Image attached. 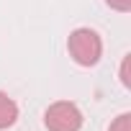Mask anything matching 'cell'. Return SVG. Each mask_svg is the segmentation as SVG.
<instances>
[{"instance_id": "cell-6", "label": "cell", "mask_w": 131, "mask_h": 131, "mask_svg": "<svg viewBox=\"0 0 131 131\" xmlns=\"http://www.w3.org/2000/svg\"><path fill=\"white\" fill-rule=\"evenodd\" d=\"M105 3H108L113 10H118V13H128V10H131V0H105Z\"/></svg>"}, {"instance_id": "cell-1", "label": "cell", "mask_w": 131, "mask_h": 131, "mask_svg": "<svg viewBox=\"0 0 131 131\" xmlns=\"http://www.w3.org/2000/svg\"><path fill=\"white\" fill-rule=\"evenodd\" d=\"M67 49L80 67H93L103 57V41L93 28H75L67 39Z\"/></svg>"}, {"instance_id": "cell-4", "label": "cell", "mask_w": 131, "mask_h": 131, "mask_svg": "<svg viewBox=\"0 0 131 131\" xmlns=\"http://www.w3.org/2000/svg\"><path fill=\"white\" fill-rule=\"evenodd\" d=\"M111 131H131V113H121L111 123Z\"/></svg>"}, {"instance_id": "cell-3", "label": "cell", "mask_w": 131, "mask_h": 131, "mask_svg": "<svg viewBox=\"0 0 131 131\" xmlns=\"http://www.w3.org/2000/svg\"><path fill=\"white\" fill-rule=\"evenodd\" d=\"M18 121V105L13 98H8V93H0V131L10 128Z\"/></svg>"}, {"instance_id": "cell-5", "label": "cell", "mask_w": 131, "mask_h": 131, "mask_svg": "<svg viewBox=\"0 0 131 131\" xmlns=\"http://www.w3.org/2000/svg\"><path fill=\"white\" fill-rule=\"evenodd\" d=\"M128 67H131V54H126V57H123V62H121V82H123V88H131Z\"/></svg>"}, {"instance_id": "cell-2", "label": "cell", "mask_w": 131, "mask_h": 131, "mask_svg": "<svg viewBox=\"0 0 131 131\" xmlns=\"http://www.w3.org/2000/svg\"><path fill=\"white\" fill-rule=\"evenodd\" d=\"M44 126L49 131H80L82 128V113L70 100H57L46 108Z\"/></svg>"}]
</instances>
